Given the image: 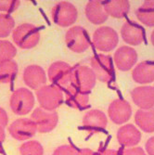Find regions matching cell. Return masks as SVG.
Wrapping results in <instances>:
<instances>
[{
	"mask_svg": "<svg viewBox=\"0 0 154 155\" xmlns=\"http://www.w3.org/2000/svg\"><path fill=\"white\" fill-rule=\"evenodd\" d=\"M145 148L149 155H154V137L149 138V140L146 142Z\"/></svg>",
	"mask_w": 154,
	"mask_h": 155,
	"instance_id": "cell-32",
	"label": "cell"
},
{
	"mask_svg": "<svg viewBox=\"0 0 154 155\" xmlns=\"http://www.w3.org/2000/svg\"><path fill=\"white\" fill-rule=\"evenodd\" d=\"M66 101L68 105L74 109H86L89 106V96L87 93H84L75 87L70 86L67 87L66 92Z\"/></svg>",
	"mask_w": 154,
	"mask_h": 155,
	"instance_id": "cell-21",
	"label": "cell"
},
{
	"mask_svg": "<svg viewBox=\"0 0 154 155\" xmlns=\"http://www.w3.org/2000/svg\"><path fill=\"white\" fill-rule=\"evenodd\" d=\"M103 6L108 15L116 19L124 17L130 10V4L126 0L103 2Z\"/></svg>",
	"mask_w": 154,
	"mask_h": 155,
	"instance_id": "cell-23",
	"label": "cell"
},
{
	"mask_svg": "<svg viewBox=\"0 0 154 155\" xmlns=\"http://www.w3.org/2000/svg\"><path fill=\"white\" fill-rule=\"evenodd\" d=\"M20 152L21 155H43L44 149L36 140H31L21 144L20 147Z\"/></svg>",
	"mask_w": 154,
	"mask_h": 155,
	"instance_id": "cell-26",
	"label": "cell"
},
{
	"mask_svg": "<svg viewBox=\"0 0 154 155\" xmlns=\"http://www.w3.org/2000/svg\"><path fill=\"white\" fill-rule=\"evenodd\" d=\"M136 61L137 53L131 47H121L116 50L114 54V63L120 71H128L135 66Z\"/></svg>",
	"mask_w": 154,
	"mask_h": 155,
	"instance_id": "cell-14",
	"label": "cell"
},
{
	"mask_svg": "<svg viewBox=\"0 0 154 155\" xmlns=\"http://www.w3.org/2000/svg\"><path fill=\"white\" fill-rule=\"evenodd\" d=\"M5 137H6V135H5L4 127H2V126L0 125V145H1L2 142L5 140Z\"/></svg>",
	"mask_w": 154,
	"mask_h": 155,
	"instance_id": "cell-36",
	"label": "cell"
},
{
	"mask_svg": "<svg viewBox=\"0 0 154 155\" xmlns=\"http://www.w3.org/2000/svg\"><path fill=\"white\" fill-rule=\"evenodd\" d=\"M77 152L76 149L71 145H63L57 148L52 155H75Z\"/></svg>",
	"mask_w": 154,
	"mask_h": 155,
	"instance_id": "cell-30",
	"label": "cell"
},
{
	"mask_svg": "<svg viewBox=\"0 0 154 155\" xmlns=\"http://www.w3.org/2000/svg\"><path fill=\"white\" fill-rule=\"evenodd\" d=\"M135 82L138 84H149L154 81V63L149 61L138 63L132 72Z\"/></svg>",
	"mask_w": 154,
	"mask_h": 155,
	"instance_id": "cell-20",
	"label": "cell"
},
{
	"mask_svg": "<svg viewBox=\"0 0 154 155\" xmlns=\"http://www.w3.org/2000/svg\"><path fill=\"white\" fill-rule=\"evenodd\" d=\"M24 83L33 89H39L47 82L44 69L38 65H30L24 69L22 75Z\"/></svg>",
	"mask_w": 154,
	"mask_h": 155,
	"instance_id": "cell-16",
	"label": "cell"
},
{
	"mask_svg": "<svg viewBox=\"0 0 154 155\" xmlns=\"http://www.w3.org/2000/svg\"><path fill=\"white\" fill-rule=\"evenodd\" d=\"M73 67L64 61H56L48 68V79L57 87H64L71 84Z\"/></svg>",
	"mask_w": 154,
	"mask_h": 155,
	"instance_id": "cell-8",
	"label": "cell"
},
{
	"mask_svg": "<svg viewBox=\"0 0 154 155\" xmlns=\"http://www.w3.org/2000/svg\"><path fill=\"white\" fill-rule=\"evenodd\" d=\"M21 4V1L18 0H7L3 1L0 0V11H4L7 13H10L15 10Z\"/></svg>",
	"mask_w": 154,
	"mask_h": 155,
	"instance_id": "cell-29",
	"label": "cell"
},
{
	"mask_svg": "<svg viewBox=\"0 0 154 155\" xmlns=\"http://www.w3.org/2000/svg\"><path fill=\"white\" fill-rule=\"evenodd\" d=\"M36 97L42 109L52 111L63 101L62 91L55 86H44L36 91Z\"/></svg>",
	"mask_w": 154,
	"mask_h": 155,
	"instance_id": "cell-5",
	"label": "cell"
},
{
	"mask_svg": "<svg viewBox=\"0 0 154 155\" xmlns=\"http://www.w3.org/2000/svg\"><path fill=\"white\" fill-rule=\"evenodd\" d=\"M51 14L53 21L61 27H68L74 24L78 18L77 8L67 1L60 2L54 6Z\"/></svg>",
	"mask_w": 154,
	"mask_h": 155,
	"instance_id": "cell-6",
	"label": "cell"
},
{
	"mask_svg": "<svg viewBox=\"0 0 154 155\" xmlns=\"http://www.w3.org/2000/svg\"><path fill=\"white\" fill-rule=\"evenodd\" d=\"M17 49L7 40H0V61H10L16 56Z\"/></svg>",
	"mask_w": 154,
	"mask_h": 155,
	"instance_id": "cell-27",
	"label": "cell"
},
{
	"mask_svg": "<svg viewBox=\"0 0 154 155\" xmlns=\"http://www.w3.org/2000/svg\"><path fill=\"white\" fill-rule=\"evenodd\" d=\"M123 40L131 46H138L144 41V32L140 26L135 22L126 21L121 29Z\"/></svg>",
	"mask_w": 154,
	"mask_h": 155,
	"instance_id": "cell-17",
	"label": "cell"
},
{
	"mask_svg": "<svg viewBox=\"0 0 154 155\" xmlns=\"http://www.w3.org/2000/svg\"><path fill=\"white\" fill-rule=\"evenodd\" d=\"M90 64L96 74V77L100 82L109 83L113 80L114 71L113 61H111L110 56L102 54L96 55L91 59Z\"/></svg>",
	"mask_w": 154,
	"mask_h": 155,
	"instance_id": "cell-9",
	"label": "cell"
},
{
	"mask_svg": "<svg viewBox=\"0 0 154 155\" xmlns=\"http://www.w3.org/2000/svg\"><path fill=\"white\" fill-rule=\"evenodd\" d=\"M75 155H96V153L90 149H82L80 150H77Z\"/></svg>",
	"mask_w": 154,
	"mask_h": 155,
	"instance_id": "cell-34",
	"label": "cell"
},
{
	"mask_svg": "<svg viewBox=\"0 0 154 155\" xmlns=\"http://www.w3.org/2000/svg\"><path fill=\"white\" fill-rule=\"evenodd\" d=\"M32 120L34 122L39 133H48L56 127L59 117L57 112L37 108L32 114Z\"/></svg>",
	"mask_w": 154,
	"mask_h": 155,
	"instance_id": "cell-10",
	"label": "cell"
},
{
	"mask_svg": "<svg viewBox=\"0 0 154 155\" xmlns=\"http://www.w3.org/2000/svg\"><path fill=\"white\" fill-rule=\"evenodd\" d=\"M150 41H151V44L154 46V31L152 32V34L150 35Z\"/></svg>",
	"mask_w": 154,
	"mask_h": 155,
	"instance_id": "cell-37",
	"label": "cell"
},
{
	"mask_svg": "<svg viewBox=\"0 0 154 155\" xmlns=\"http://www.w3.org/2000/svg\"><path fill=\"white\" fill-rule=\"evenodd\" d=\"M67 47L75 53H83L89 48V39L87 31L81 26H74L65 35Z\"/></svg>",
	"mask_w": 154,
	"mask_h": 155,
	"instance_id": "cell-7",
	"label": "cell"
},
{
	"mask_svg": "<svg viewBox=\"0 0 154 155\" xmlns=\"http://www.w3.org/2000/svg\"><path fill=\"white\" fill-rule=\"evenodd\" d=\"M119 143L124 147H133L139 143L141 139V133L133 124H125L119 128L117 132Z\"/></svg>",
	"mask_w": 154,
	"mask_h": 155,
	"instance_id": "cell-18",
	"label": "cell"
},
{
	"mask_svg": "<svg viewBox=\"0 0 154 155\" xmlns=\"http://www.w3.org/2000/svg\"><path fill=\"white\" fill-rule=\"evenodd\" d=\"M36 131L37 128L34 122L28 118L16 120L10 124L8 128L10 136L17 140H21V141L31 138L35 135Z\"/></svg>",
	"mask_w": 154,
	"mask_h": 155,
	"instance_id": "cell-11",
	"label": "cell"
},
{
	"mask_svg": "<svg viewBox=\"0 0 154 155\" xmlns=\"http://www.w3.org/2000/svg\"><path fill=\"white\" fill-rule=\"evenodd\" d=\"M85 11L88 21L96 25L104 23L109 18V15L105 11L103 2L100 1H89L86 6Z\"/></svg>",
	"mask_w": 154,
	"mask_h": 155,
	"instance_id": "cell-19",
	"label": "cell"
},
{
	"mask_svg": "<svg viewBox=\"0 0 154 155\" xmlns=\"http://www.w3.org/2000/svg\"><path fill=\"white\" fill-rule=\"evenodd\" d=\"M9 104L12 111L18 115L29 114L34 106V97L27 88H18L10 97Z\"/></svg>",
	"mask_w": 154,
	"mask_h": 155,
	"instance_id": "cell-3",
	"label": "cell"
},
{
	"mask_svg": "<svg viewBox=\"0 0 154 155\" xmlns=\"http://www.w3.org/2000/svg\"><path fill=\"white\" fill-rule=\"evenodd\" d=\"M100 155H119V153L113 150H105L100 153Z\"/></svg>",
	"mask_w": 154,
	"mask_h": 155,
	"instance_id": "cell-35",
	"label": "cell"
},
{
	"mask_svg": "<svg viewBox=\"0 0 154 155\" xmlns=\"http://www.w3.org/2000/svg\"><path fill=\"white\" fill-rule=\"evenodd\" d=\"M108 114L114 124H122L127 122L132 115V108L124 100H115L109 106Z\"/></svg>",
	"mask_w": 154,
	"mask_h": 155,
	"instance_id": "cell-13",
	"label": "cell"
},
{
	"mask_svg": "<svg viewBox=\"0 0 154 155\" xmlns=\"http://www.w3.org/2000/svg\"><path fill=\"white\" fill-rule=\"evenodd\" d=\"M108 119L103 111L91 110L83 118V126L91 135L99 133L106 128Z\"/></svg>",
	"mask_w": 154,
	"mask_h": 155,
	"instance_id": "cell-12",
	"label": "cell"
},
{
	"mask_svg": "<svg viewBox=\"0 0 154 155\" xmlns=\"http://www.w3.org/2000/svg\"><path fill=\"white\" fill-rule=\"evenodd\" d=\"M135 122L138 127L144 132H154V108L149 110H138L136 112Z\"/></svg>",
	"mask_w": 154,
	"mask_h": 155,
	"instance_id": "cell-22",
	"label": "cell"
},
{
	"mask_svg": "<svg viewBox=\"0 0 154 155\" xmlns=\"http://www.w3.org/2000/svg\"><path fill=\"white\" fill-rule=\"evenodd\" d=\"M13 41L19 48L29 49L34 48L40 40V33L37 28L30 23H23L12 33Z\"/></svg>",
	"mask_w": 154,
	"mask_h": 155,
	"instance_id": "cell-1",
	"label": "cell"
},
{
	"mask_svg": "<svg viewBox=\"0 0 154 155\" xmlns=\"http://www.w3.org/2000/svg\"><path fill=\"white\" fill-rule=\"evenodd\" d=\"M121 155H147L142 148L139 147H131L123 150Z\"/></svg>",
	"mask_w": 154,
	"mask_h": 155,
	"instance_id": "cell-31",
	"label": "cell"
},
{
	"mask_svg": "<svg viewBox=\"0 0 154 155\" xmlns=\"http://www.w3.org/2000/svg\"><path fill=\"white\" fill-rule=\"evenodd\" d=\"M131 97L134 103L141 110L154 108V87H137L132 90Z\"/></svg>",
	"mask_w": 154,
	"mask_h": 155,
	"instance_id": "cell-15",
	"label": "cell"
},
{
	"mask_svg": "<svg viewBox=\"0 0 154 155\" xmlns=\"http://www.w3.org/2000/svg\"><path fill=\"white\" fill-rule=\"evenodd\" d=\"M96 79V74L91 68L82 65L76 66L73 68L71 86L87 94L95 87Z\"/></svg>",
	"mask_w": 154,
	"mask_h": 155,
	"instance_id": "cell-2",
	"label": "cell"
},
{
	"mask_svg": "<svg viewBox=\"0 0 154 155\" xmlns=\"http://www.w3.org/2000/svg\"><path fill=\"white\" fill-rule=\"evenodd\" d=\"M15 21L13 18L5 13H0V37H7L12 31Z\"/></svg>",
	"mask_w": 154,
	"mask_h": 155,
	"instance_id": "cell-28",
	"label": "cell"
},
{
	"mask_svg": "<svg viewBox=\"0 0 154 155\" xmlns=\"http://www.w3.org/2000/svg\"><path fill=\"white\" fill-rule=\"evenodd\" d=\"M8 114L6 110L2 108H0V125H1L2 127H5L8 124Z\"/></svg>",
	"mask_w": 154,
	"mask_h": 155,
	"instance_id": "cell-33",
	"label": "cell"
},
{
	"mask_svg": "<svg viewBox=\"0 0 154 155\" xmlns=\"http://www.w3.org/2000/svg\"><path fill=\"white\" fill-rule=\"evenodd\" d=\"M18 73V64L12 60L0 61V83L12 82Z\"/></svg>",
	"mask_w": 154,
	"mask_h": 155,
	"instance_id": "cell-25",
	"label": "cell"
},
{
	"mask_svg": "<svg viewBox=\"0 0 154 155\" xmlns=\"http://www.w3.org/2000/svg\"><path fill=\"white\" fill-rule=\"evenodd\" d=\"M119 42L118 34L114 29L108 26H101L93 35V44L95 48L103 52L113 50Z\"/></svg>",
	"mask_w": 154,
	"mask_h": 155,
	"instance_id": "cell-4",
	"label": "cell"
},
{
	"mask_svg": "<svg viewBox=\"0 0 154 155\" xmlns=\"http://www.w3.org/2000/svg\"><path fill=\"white\" fill-rule=\"evenodd\" d=\"M136 17L144 25L148 27L154 26V0L145 1L136 12Z\"/></svg>",
	"mask_w": 154,
	"mask_h": 155,
	"instance_id": "cell-24",
	"label": "cell"
}]
</instances>
